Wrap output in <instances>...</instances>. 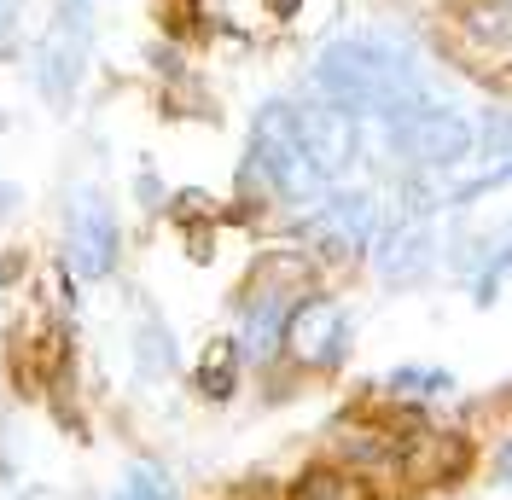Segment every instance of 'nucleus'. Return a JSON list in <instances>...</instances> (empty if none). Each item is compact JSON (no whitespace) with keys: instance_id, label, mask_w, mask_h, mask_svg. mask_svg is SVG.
I'll list each match as a JSON object with an SVG mask.
<instances>
[{"instance_id":"obj_1","label":"nucleus","mask_w":512,"mask_h":500,"mask_svg":"<svg viewBox=\"0 0 512 500\" xmlns=\"http://www.w3.org/2000/svg\"><path fill=\"white\" fill-rule=\"evenodd\" d=\"M315 94L350 105L355 117H390L402 105L431 94V76L419 70V47L396 30H361L326 41L315 59Z\"/></svg>"},{"instance_id":"obj_2","label":"nucleus","mask_w":512,"mask_h":500,"mask_svg":"<svg viewBox=\"0 0 512 500\" xmlns=\"http://www.w3.org/2000/svg\"><path fill=\"white\" fill-rule=\"evenodd\" d=\"M379 128H384L390 157H396L408 175H448V169H460V163L478 157V123H472L460 105H448V99H437V94H425V99H414V105L379 117Z\"/></svg>"},{"instance_id":"obj_3","label":"nucleus","mask_w":512,"mask_h":500,"mask_svg":"<svg viewBox=\"0 0 512 500\" xmlns=\"http://www.w3.org/2000/svg\"><path fill=\"white\" fill-rule=\"evenodd\" d=\"M245 181H262V192L280 198V204H315L320 192H326V181L315 175V163L303 157L291 99H268L256 111L251 152H245Z\"/></svg>"},{"instance_id":"obj_4","label":"nucleus","mask_w":512,"mask_h":500,"mask_svg":"<svg viewBox=\"0 0 512 500\" xmlns=\"http://www.w3.org/2000/svg\"><path fill=\"white\" fill-rule=\"evenodd\" d=\"M379 233H384V204H379V192H367V187L320 192L315 204H309V216H303L309 250H315V256H332V262L373 250Z\"/></svg>"},{"instance_id":"obj_5","label":"nucleus","mask_w":512,"mask_h":500,"mask_svg":"<svg viewBox=\"0 0 512 500\" xmlns=\"http://www.w3.org/2000/svg\"><path fill=\"white\" fill-rule=\"evenodd\" d=\"M94 0H53V24L35 41V88L47 99H70V88L82 82V64H88V35H94Z\"/></svg>"},{"instance_id":"obj_6","label":"nucleus","mask_w":512,"mask_h":500,"mask_svg":"<svg viewBox=\"0 0 512 500\" xmlns=\"http://www.w3.org/2000/svg\"><path fill=\"white\" fill-rule=\"evenodd\" d=\"M297 111V140H303V157L315 163V175L326 187H338L344 175L355 169V157H361V117H355L350 105H338V99H303V105H291Z\"/></svg>"},{"instance_id":"obj_7","label":"nucleus","mask_w":512,"mask_h":500,"mask_svg":"<svg viewBox=\"0 0 512 500\" xmlns=\"http://www.w3.org/2000/svg\"><path fill=\"white\" fill-rule=\"evenodd\" d=\"M117 250H123V233H117V216L99 192H76L70 210H64V256H70V274L76 280H105L117 268Z\"/></svg>"},{"instance_id":"obj_8","label":"nucleus","mask_w":512,"mask_h":500,"mask_svg":"<svg viewBox=\"0 0 512 500\" xmlns=\"http://www.w3.org/2000/svg\"><path fill=\"white\" fill-rule=\"evenodd\" d=\"M350 344H355V332H350V309L344 303H332V297L297 303V314L286 326V349L303 367H338L350 355Z\"/></svg>"},{"instance_id":"obj_9","label":"nucleus","mask_w":512,"mask_h":500,"mask_svg":"<svg viewBox=\"0 0 512 500\" xmlns=\"http://www.w3.org/2000/svg\"><path fill=\"white\" fill-rule=\"evenodd\" d=\"M373 268H379L384 285H425L431 268H437V233H431V221L408 216V221H396L390 233H379Z\"/></svg>"},{"instance_id":"obj_10","label":"nucleus","mask_w":512,"mask_h":500,"mask_svg":"<svg viewBox=\"0 0 512 500\" xmlns=\"http://www.w3.org/2000/svg\"><path fill=\"white\" fill-rule=\"evenodd\" d=\"M291 314H297V297L291 291H256L251 303H245V332H239V349L251 355V361H268V355H280L286 349V326Z\"/></svg>"},{"instance_id":"obj_11","label":"nucleus","mask_w":512,"mask_h":500,"mask_svg":"<svg viewBox=\"0 0 512 500\" xmlns=\"http://www.w3.org/2000/svg\"><path fill=\"white\" fill-rule=\"evenodd\" d=\"M466 280H472V291H478V303H489V297L512 280V227L507 233H495V239L466 262Z\"/></svg>"},{"instance_id":"obj_12","label":"nucleus","mask_w":512,"mask_h":500,"mask_svg":"<svg viewBox=\"0 0 512 500\" xmlns=\"http://www.w3.org/2000/svg\"><path fill=\"white\" fill-rule=\"evenodd\" d=\"M466 35H478L489 47H507L512 41V0H454Z\"/></svg>"},{"instance_id":"obj_13","label":"nucleus","mask_w":512,"mask_h":500,"mask_svg":"<svg viewBox=\"0 0 512 500\" xmlns=\"http://www.w3.org/2000/svg\"><path fill=\"white\" fill-rule=\"evenodd\" d=\"M239 355H245V349H239V338H216V344L204 349V361H198V390H204V396H216V402H222V396H233Z\"/></svg>"},{"instance_id":"obj_14","label":"nucleus","mask_w":512,"mask_h":500,"mask_svg":"<svg viewBox=\"0 0 512 500\" xmlns=\"http://www.w3.org/2000/svg\"><path fill=\"white\" fill-rule=\"evenodd\" d=\"M384 384H390V396H402V402H431V396H448V390H454V373H443V367H396Z\"/></svg>"},{"instance_id":"obj_15","label":"nucleus","mask_w":512,"mask_h":500,"mask_svg":"<svg viewBox=\"0 0 512 500\" xmlns=\"http://www.w3.org/2000/svg\"><path fill=\"white\" fill-rule=\"evenodd\" d=\"M111 500H181V489L163 466H128Z\"/></svg>"},{"instance_id":"obj_16","label":"nucleus","mask_w":512,"mask_h":500,"mask_svg":"<svg viewBox=\"0 0 512 500\" xmlns=\"http://www.w3.org/2000/svg\"><path fill=\"white\" fill-rule=\"evenodd\" d=\"M291 500H367V483L361 477H344V471H309Z\"/></svg>"},{"instance_id":"obj_17","label":"nucleus","mask_w":512,"mask_h":500,"mask_svg":"<svg viewBox=\"0 0 512 500\" xmlns=\"http://www.w3.org/2000/svg\"><path fill=\"white\" fill-rule=\"evenodd\" d=\"M478 152H501L512 157V105H495L478 128Z\"/></svg>"},{"instance_id":"obj_18","label":"nucleus","mask_w":512,"mask_h":500,"mask_svg":"<svg viewBox=\"0 0 512 500\" xmlns=\"http://www.w3.org/2000/svg\"><path fill=\"white\" fill-rule=\"evenodd\" d=\"M495 477H501V483H512V437L495 448Z\"/></svg>"},{"instance_id":"obj_19","label":"nucleus","mask_w":512,"mask_h":500,"mask_svg":"<svg viewBox=\"0 0 512 500\" xmlns=\"http://www.w3.org/2000/svg\"><path fill=\"white\" fill-rule=\"evenodd\" d=\"M12 6H18V0H0V35L12 30Z\"/></svg>"},{"instance_id":"obj_20","label":"nucleus","mask_w":512,"mask_h":500,"mask_svg":"<svg viewBox=\"0 0 512 500\" xmlns=\"http://www.w3.org/2000/svg\"><path fill=\"white\" fill-rule=\"evenodd\" d=\"M297 6H303V0H274V12H280V18H297Z\"/></svg>"}]
</instances>
